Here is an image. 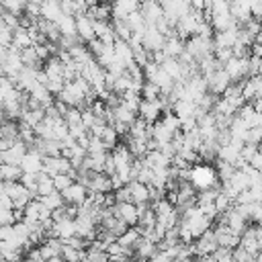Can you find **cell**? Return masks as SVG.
I'll list each match as a JSON object with an SVG mask.
<instances>
[{"label":"cell","instance_id":"obj_1","mask_svg":"<svg viewBox=\"0 0 262 262\" xmlns=\"http://www.w3.org/2000/svg\"><path fill=\"white\" fill-rule=\"evenodd\" d=\"M205 80H207V88H209V92L213 96H221L229 88V84H231V78H229V74L223 68H217L215 72L205 76Z\"/></svg>","mask_w":262,"mask_h":262},{"label":"cell","instance_id":"obj_2","mask_svg":"<svg viewBox=\"0 0 262 262\" xmlns=\"http://www.w3.org/2000/svg\"><path fill=\"white\" fill-rule=\"evenodd\" d=\"M248 61H250V55H248V57L231 55V57L223 63V70L229 74L231 82H242V80L248 78Z\"/></svg>","mask_w":262,"mask_h":262},{"label":"cell","instance_id":"obj_3","mask_svg":"<svg viewBox=\"0 0 262 262\" xmlns=\"http://www.w3.org/2000/svg\"><path fill=\"white\" fill-rule=\"evenodd\" d=\"M217 248H219V244H217V237H215L213 227L207 229L203 235H199V237L192 242V252H194V256H211Z\"/></svg>","mask_w":262,"mask_h":262},{"label":"cell","instance_id":"obj_4","mask_svg":"<svg viewBox=\"0 0 262 262\" xmlns=\"http://www.w3.org/2000/svg\"><path fill=\"white\" fill-rule=\"evenodd\" d=\"M88 188L82 184V182H78V180H74L63 192H61V196H63V201H66V205H76V207H80V205H84L86 203V199H88Z\"/></svg>","mask_w":262,"mask_h":262},{"label":"cell","instance_id":"obj_5","mask_svg":"<svg viewBox=\"0 0 262 262\" xmlns=\"http://www.w3.org/2000/svg\"><path fill=\"white\" fill-rule=\"evenodd\" d=\"M76 35L80 37V41L82 43H90V41H94L96 39V33H94V23H92V18L86 14V12H80V14H76Z\"/></svg>","mask_w":262,"mask_h":262},{"label":"cell","instance_id":"obj_6","mask_svg":"<svg viewBox=\"0 0 262 262\" xmlns=\"http://www.w3.org/2000/svg\"><path fill=\"white\" fill-rule=\"evenodd\" d=\"M162 115H164V111H162V106H160V100H145V98H141L137 117H141L143 121H147V123L154 125L156 121L162 119Z\"/></svg>","mask_w":262,"mask_h":262},{"label":"cell","instance_id":"obj_7","mask_svg":"<svg viewBox=\"0 0 262 262\" xmlns=\"http://www.w3.org/2000/svg\"><path fill=\"white\" fill-rule=\"evenodd\" d=\"M49 235L59 237L61 242L70 239L72 235H76V219H74V217H66V219L53 221V227L49 229ZM49 235H47V237H49Z\"/></svg>","mask_w":262,"mask_h":262},{"label":"cell","instance_id":"obj_8","mask_svg":"<svg viewBox=\"0 0 262 262\" xmlns=\"http://www.w3.org/2000/svg\"><path fill=\"white\" fill-rule=\"evenodd\" d=\"M143 47L147 49V51H160V49H164V43H166V35L164 33H160L154 25H147L145 27V31H143Z\"/></svg>","mask_w":262,"mask_h":262},{"label":"cell","instance_id":"obj_9","mask_svg":"<svg viewBox=\"0 0 262 262\" xmlns=\"http://www.w3.org/2000/svg\"><path fill=\"white\" fill-rule=\"evenodd\" d=\"M113 209H115V215H117L119 219H123L129 227L137 225L139 211H137V205H135V203H131V201H127V203H115Z\"/></svg>","mask_w":262,"mask_h":262},{"label":"cell","instance_id":"obj_10","mask_svg":"<svg viewBox=\"0 0 262 262\" xmlns=\"http://www.w3.org/2000/svg\"><path fill=\"white\" fill-rule=\"evenodd\" d=\"M27 149H29V145H27L25 141L16 139V141L12 143V147H8L6 151H0V162H4V164H16V166H20V162H23V158H25Z\"/></svg>","mask_w":262,"mask_h":262},{"label":"cell","instance_id":"obj_11","mask_svg":"<svg viewBox=\"0 0 262 262\" xmlns=\"http://www.w3.org/2000/svg\"><path fill=\"white\" fill-rule=\"evenodd\" d=\"M139 12L143 14V18H145L147 25H156V23L166 14V12H164V6H162L158 0H141Z\"/></svg>","mask_w":262,"mask_h":262},{"label":"cell","instance_id":"obj_12","mask_svg":"<svg viewBox=\"0 0 262 262\" xmlns=\"http://www.w3.org/2000/svg\"><path fill=\"white\" fill-rule=\"evenodd\" d=\"M156 252H158V244L141 235V239H139V242L135 244V248H133V258H137V260H141V262H149V260L156 256Z\"/></svg>","mask_w":262,"mask_h":262},{"label":"cell","instance_id":"obj_13","mask_svg":"<svg viewBox=\"0 0 262 262\" xmlns=\"http://www.w3.org/2000/svg\"><path fill=\"white\" fill-rule=\"evenodd\" d=\"M20 168L23 172H31V174H39L43 170V156L35 149V147H29L23 162H20Z\"/></svg>","mask_w":262,"mask_h":262},{"label":"cell","instance_id":"obj_14","mask_svg":"<svg viewBox=\"0 0 262 262\" xmlns=\"http://www.w3.org/2000/svg\"><path fill=\"white\" fill-rule=\"evenodd\" d=\"M229 10H231V16L235 18L237 25H244L246 20H250L254 16L250 0H231L229 2Z\"/></svg>","mask_w":262,"mask_h":262},{"label":"cell","instance_id":"obj_15","mask_svg":"<svg viewBox=\"0 0 262 262\" xmlns=\"http://www.w3.org/2000/svg\"><path fill=\"white\" fill-rule=\"evenodd\" d=\"M113 4V18H127L129 14L137 12L141 0H111Z\"/></svg>","mask_w":262,"mask_h":262},{"label":"cell","instance_id":"obj_16","mask_svg":"<svg viewBox=\"0 0 262 262\" xmlns=\"http://www.w3.org/2000/svg\"><path fill=\"white\" fill-rule=\"evenodd\" d=\"M92 23H94V33H96V39H98V41L113 45V43L119 39L111 20H108V23H106V20H92Z\"/></svg>","mask_w":262,"mask_h":262},{"label":"cell","instance_id":"obj_17","mask_svg":"<svg viewBox=\"0 0 262 262\" xmlns=\"http://www.w3.org/2000/svg\"><path fill=\"white\" fill-rule=\"evenodd\" d=\"M127 186H129V192H131V201H133L135 205L151 203V196H149V184L139 182V180H131Z\"/></svg>","mask_w":262,"mask_h":262},{"label":"cell","instance_id":"obj_18","mask_svg":"<svg viewBox=\"0 0 262 262\" xmlns=\"http://www.w3.org/2000/svg\"><path fill=\"white\" fill-rule=\"evenodd\" d=\"M86 14L92 18V20H113V4L111 2H106V0H100L98 4H94V6H90L88 10H86Z\"/></svg>","mask_w":262,"mask_h":262},{"label":"cell","instance_id":"obj_19","mask_svg":"<svg viewBox=\"0 0 262 262\" xmlns=\"http://www.w3.org/2000/svg\"><path fill=\"white\" fill-rule=\"evenodd\" d=\"M115 55H117V59H119L125 68H131V66L135 63V59H133V49H131V43H129V41L117 39V41H115Z\"/></svg>","mask_w":262,"mask_h":262},{"label":"cell","instance_id":"obj_20","mask_svg":"<svg viewBox=\"0 0 262 262\" xmlns=\"http://www.w3.org/2000/svg\"><path fill=\"white\" fill-rule=\"evenodd\" d=\"M61 246H63V242H61L59 237L49 235V237H45V239L39 244V250H41V256H43L45 260H49V258L61 254Z\"/></svg>","mask_w":262,"mask_h":262},{"label":"cell","instance_id":"obj_21","mask_svg":"<svg viewBox=\"0 0 262 262\" xmlns=\"http://www.w3.org/2000/svg\"><path fill=\"white\" fill-rule=\"evenodd\" d=\"M141 239V231H139V227L137 225H133V227H127L119 237H117V242L125 248V250H133L135 248V244Z\"/></svg>","mask_w":262,"mask_h":262},{"label":"cell","instance_id":"obj_22","mask_svg":"<svg viewBox=\"0 0 262 262\" xmlns=\"http://www.w3.org/2000/svg\"><path fill=\"white\" fill-rule=\"evenodd\" d=\"M61 14H63V10H61L59 0H43V2H41V16H43V18L57 23Z\"/></svg>","mask_w":262,"mask_h":262},{"label":"cell","instance_id":"obj_23","mask_svg":"<svg viewBox=\"0 0 262 262\" xmlns=\"http://www.w3.org/2000/svg\"><path fill=\"white\" fill-rule=\"evenodd\" d=\"M31 45H35V43H33V39H31V35H29V29H25V27L14 29V33H12V45H10V47L23 51V49H27V47H31Z\"/></svg>","mask_w":262,"mask_h":262},{"label":"cell","instance_id":"obj_24","mask_svg":"<svg viewBox=\"0 0 262 262\" xmlns=\"http://www.w3.org/2000/svg\"><path fill=\"white\" fill-rule=\"evenodd\" d=\"M184 51V39H180L178 35H170L166 37V43H164V53L168 57H180Z\"/></svg>","mask_w":262,"mask_h":262},{"label":"cell","instance_id":"obj_25","mask_svg":"<svg viewBox=\"0 0 262 262\" xmlns=\"http://www.w3.org/2000/svg\"><path fill=\"white\" fill-rule=\"evenodd\" d=\"M23 176V168L16 164H0V180L2 182H16Z\"/></svg>","mask_w":262,"mask_h":262},{"label":"cell","instance_id":"obj_26","mask_svg":"<svg viewBox=\"0 0 262 262\" xmlns=\"http://www.w3.org/2000/svg\"><path fill=\"white\" fill-rule=\"evenodd\" d=\"M55 192V184H53V176L45 174L43 170L37 174V196H47Z\"/></svg>","mask_w":262,"mask_h":262},{"label":"cell","instance_id":"obj_27","mask_svg":"<svg viewBox=\"0 0 262 262\" xmlns=\"http://www.w3.org/2000/svg\"><path fill=\"white\" fill-rule=\"evenodd\" d=\"M43 117H45V108H25L23 111V115H20V119L18 121H23V123H27V125H31L33 129L43 121Z\"/></svg>","mask_w":262,"mask_h":262},{"label":"cell","instance_id":"obj_28","mask_svg":"<svg viewBox=\"0 0 262 262\" xmlns=\"http://www.w3.org/2000/svg\"><path fill=\"white\" fill-rule=\"evenodd\" d=\"M20 59H23V66H25V68H33V70H39V66L43 63V61L39 59L37 51H35V45L23 49V51H20Z\"/></svg>","mask_w":262,"mask_h":262},{"label":"cell","instance_id":"obj_29","mask_svg":"<svg viewBox=\"0 0 262 262\" xmlns=\"http://www.w3.org/2000/svg\"><path fill=\"white\" fill-rule=\"evenodd\" d=\"M0 137L10 139V141H16L18 139V121H12V119L2 121L0 123Z\"/></svg>","mask_w":262,"mask_h":262},{"label":"cell","instance_id":"obj_30","mask_svg":"<svg viewBox=\"0 0 262 262\" xmlns=\"http://www.w3.org/2000/svg\"><path fill=\"white\" fill-rule=\"evenodd\" d=\"M57 27H59L61 35L74 37L76 35V16L74 14H61L59 20H57Z\"/></svg>","mask_w":262,"mask_h":262},{"label":"cell","instance_id":"obj_31","mask_svg":"<svg viewBox=\"0 0 262 262\" xmlns=\"http://www.w3.org/2000/svg\"><path fill=\"white\" fill-rule=\"evenodd\" d=\"M96 137H100V139H102V143H104V147L111 151V149L119 143V137H121V135L115 131V127L104 125V129H102V131H100V135H96Z\"/></svg>","mask_w":262,"mask_h":262},{"label":"cell","instance_id":"obj_32","mask_svg":"<svg viewBox=\"0 0 262 262\" xmlns=\"http://www.w3.org/2000/svg\"><path fill=\"white\" fill-rule=\"evenodd\" d=\"M59 256H61L66 262H80V260L86 256V250H78V248H74V246H70V244L63 242Z\"/></svg>","mask_w":262,"mask_h":262},{"label":"cell","instance_id":"obj_33","mask_svg":"<svg viewBox=\"0 0 262 262\" xmlns=\"http://www.w3.org/2000/svg\"><path fill=\"white\" fill-rule=\"evenodd\" d=\"M111 23H113L115 33H117V37H119V39H123V41H131L133 31H131V27H129V23H127L125 18H113Z\"/></svg>","mask_w":262,"mask_h":262},{"label":"cell","instance_id":"obj_34","mask_svg":"<svg viewBox=\"0 0 262 262\" xmlns=\"http://www.w3.org/2000/svg\"><path fill=\"white\" fill-rule=\"evenodd\" d=\"M113 113H115V121H119V123H125V125H133V121L137 119V113H133L131 108H127V106H123V104H119L117 108H113Z\"/></svg>","mask_w":262,"mask_h":262},{"label":"cell","instance_id":"obj_35","mask_svg":"<svg viewBox=\"0 0 262 262\" xmlns=\"http://www.w3.org/2000/svg\"><path fill=\"white\" fill-rule=\"evenodd\" d=\"M39 201L47 207V209H51V211H55V209H59V207H63L66 205V201H63V196H61V192H51V194H47V196H39Z\"/></svg>","mask_w":262,"mask_h":262},{"label":"cell","instance_id":"obj_36","mask_svg":"<svg viewBox=\"0 0 262 262\" xmlns=\"http://www.w3.org/2000/svg\"><path fill=\"white\" fill-rule=\"evenodd\" d=\"M162 96V90L154 84V82H143L141 84V98H145V100H158Z\"/></svg>","mask_w":262,"mask_h":262},{"label":"cell","instance_id":"obj_37","mask_svg":"<svg viewBox=\"0 0 262 262\" xmlns=\"http://www.w3.org/2000/svg\"><path fill=\"white\" fill-rule=\"evenodd\" d=\"M231 258H233V262H252L256 256H254V254H250L246 248L235 246V248L231 250Z\"/></svg>","mask_w":262,"mask_h":262},{"label":"cell","instance_id":"obj_38","mask_svg":"<svg viewBox=\"0 0 262 262\" xmlns=\"http://www.w3.org/2000/svg\"><path fill=\"white\" fill-rule=\"evenodd\" d=\"M23 186H27L31 192H33V196H37V174H31V172H23V176H20V180H18Z\"/></svg>","mask_w":262,"mask_h":262},{"label":"cell","instance_id":"obj_39","mask_svg":"<svg viewBox=\"0 0 262 262\" xmlns=\"http://www.w3.org/2000/svg\"><path fill=\"white\" fill-rule=\"evenodd\" d=\"M72 182H74V178L70 174H55L53 176V184H55V190L57 192H63Z\"/></svg>","mask_w":262,"mask_h":262},{"label":"cell","instance_id":"obj_40","mask_svg":"<svg viewBox=\"0 0 262 262\" xmlns=\"http://www.w3.org/2000/svg\"><path fill=\"white\" fill-rule=\"evenodd\" d=\"M246 143H254V145L260 147V143H262V127H250V129H248V139H246Z\"/></svg>","mask_w":262,"mask_h":262},{"label":"cell","instance_id":"obj_41","mask_svg":"<svg viewBox=\"0 0 262 262\" xmlns=\"http://www.w3.org/2000/svg\"><path fill=\"white\" fill-rule=\"evenodd\" d=\"M16 221L14 209H0V225H12Z\"/></svg>","mask_w":262,"mask_h":262},{"label":"cell","instance_id":"obj_42","mask_svg":"<svg viewBox=\"0 0 262 262\" xmlns=\"http://www.w3.org/2000/svg\"><path fill=\"white\" fill-rule=\"evenodd\" d=\"M250 221H252V223H262V201H258V203H252Z\"/></svg>","mask_w":262,"mask_h":262},{"label":"cell","instance_id":"obj_43","mask_svg":"<svg viewBox=\"0 0 262 262\" xmlns=\"http://www.w3.org/2000/svg\"><path fill=\"white\" fill-rule=\"evenodd\" d=\"M0 239L2 242H14V227L12 225H0Z\"/></svg>","mask_w":262,"mask_h":262},{"label":"cell","instance_id":"obj_44","mask_svg":"<svg viewBox=\"0 0 262 262\" xmlns=\"http://www.w3.org/2000/svg\"><path fill=\"white\" fill-rule=\"evenodd\" d=\"M149 262H174V258H172L166 250H158V252H156V256H154Z\"/></svg>","mask_w":262,"mask_h":262},{"label":"cell","instance_id":"obj_45","mask_svg":"<svg viewBox=\"0 0 262 262\" xmlns=\"http://www.w3.org/2000/svg\"><path fill=\"white\" fill-rule=\"evenodd\" d=\"M250 104H252V106H254L258 113H262V94H258V96H256V98H254Z\"/></svg>","mask_w":262,"mask_h":262},{"label":"cell","instance_id":"obj_46","mask_svg":"<svg viewBox=\"0 0 262 262\" xmlns=\"http://www.w3.org/2000/svg\"><path fill=\"white\" fill-rule=\"evenodd\" d=\"M12 143H14V141H10V139H4V137H0V151H6L8 147H12Z\"/></svg>","mask_w":262,"mask_h":262},{"label":"cell","instance_id":"obj_47","mask_svg":"<svg viewBox=\"0 0 262 262\" xmlns=\"http://www.w3.org/2000/svg\"><path fill=\"white\" fill-rule=\"evenodd\" d=\"M2 121H6V115H4V108L0 106V123H2Z\"/></svg>","mask_w":262,"mask_h":262},{"label":"cell","instance_id":"obj_48","mask_svg":"<svg viewBox=\"0 0 262 262\" xmlns=\"http://www.w3.org/2000/svg\"><path fill=\"white\" fill-rule=\"evenodd\" d=\"M0 76H4V70H2V63H0Z\"/></svg>","mask_w":262,"mask_h":262},{"label":"cell","instance_id":"obj_49","mask_svg":"<svg viewBox=\"0 0 262 262\" xmlns=\"http://www.w3.org/2000/svg\"><path fill=\"white\" fill-rule=\"evenodd\" d=\"M0 262H8V260H4V258H2V256H0Z\"/></svg>","mask_w":262,"mask_h":262},{"label":"cell","instance_id":"obj_50","mask_svg":"<svg viewBox=\"0 0 262 262\" xmlns=\"http://www.w3.org/2000/svg\"><path fill=\"white\" fill-rule=\"evenodd\" d=\"M2 244H4V242H2V239H0V250H2Z\"/></svg>","mask_w":262,"mask_h":262},{"label":"cell","instance_id":"obj_51","mask_svg":"<svg viewBox=\"0 0 262 262\" xmlns=\"http://www.w3.org/2000/svg\"><path fill=\"white\" fill-rule=\"evenodd\" d=\"M260 76H262V66H260Z\"/></svg>","mask_w":262,"mask_h":262}]
</instances>
